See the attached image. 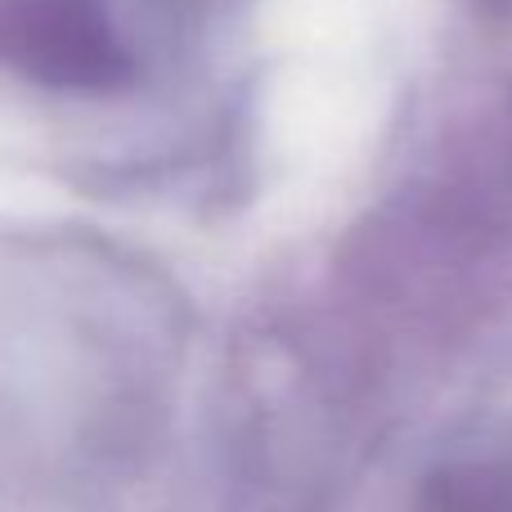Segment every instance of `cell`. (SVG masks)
Returning a JSON list of instances; mask_svg holds the SVG:
<instances>
[{"label":"cell","instance_id":"7a4b0ae2","mask_svg":"<svg viewBox=\"0 0 512 512\" xmlns=\"http://www.w3.org/2000/svg\"><path fill=\"white\" fill-rule=\"evenodd\" d=\"M427 512H512V463H472L436 477Z\"/></svg>","mask_w":512,"mask_h":512},{"label":"cell","instance_id":"6da1fadb","mask_svg":"<svg viewBox=\"0 0 512 512\" xmlns=\"http://www.w3.org/2000/svg\"><path fill=\"white\" fill-rule=\"evenodd\" d=\"M0 54L54 86H113L131 63L104 0H0Z\"/></svg>","mask_w":512,"mask_h":512}]
</instances>
